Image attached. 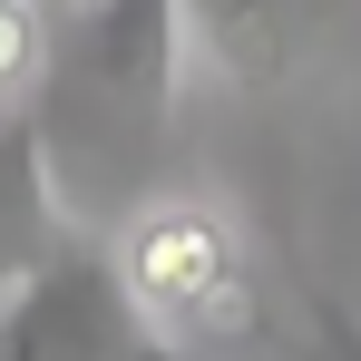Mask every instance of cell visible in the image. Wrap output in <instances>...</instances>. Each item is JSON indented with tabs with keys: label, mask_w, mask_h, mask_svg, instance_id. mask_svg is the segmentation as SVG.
<instances>
[{
	"label": "cell",
	"mask_w": 361,
	"mask_h": 361,
	"mask_svg": "<svg viewBox=\"0 0 361 361\" xmlns=\"http://www.w3.org/2000/svg\"><path fill=\"white\" fill-rule=\"evenodd\" d=\"M185 0H78L39 78V118L59 176H118L127 205L147 195L157 147L185 108Z\"/></svg>",
	"instance_id": "1"
},
{
	"label": "cell",
	"mask_w": 361,
	"mask_h": 361,
	"mask_svg": "<svg viewBox=\"0 0 361 361\" xmlns=\"http://www.w3.org/2000/svg\"><path fill=\"white\" fill-rule=\"evenodd\" d=\"M39 10H49V20H68V10H78V0H39Z\"/></svg>",
	"instance_id": "8"
},
{
	"label": "cell",
	"mask_w": 361,
	"mask_h": 361,
	"mask_svg": "<svg viewBox=\"0 0 361 361\" xmlns=\"http://www.w3.org/2000/svg\"><path fill=\"white\" fill-rule=\"evenodd\" d=\"M166 342L147 332V312L127 302L118 254L88 235H68V254L20 283L0 312V361H157Z\"/></svg>",
	"instance_id": "3"
},
{
	"label": "cell",
	"mask_w": 361,
	"mask_h": 361,
	"mask_svg": "<svg viewBox=\"0 0 361 361\" xmlns=\"http://www.w3.org/2000/svg\"><path fill=\"white\" fill-rule=\"evenodd\" d=\"M108 254H118V283L147 312V332L166 352H185V361L225 352V342H244L264 322V283H254L244 225L205 185H147L118 215Z\"/></svg>",
	"instance_id": "2"
},
{
	"label": "cell",
	"mask_w": 361,
	"mask_h": 361,
	"mask_svg": "<svg viewBox=\"0 0 361 361\" xmlns=\"http://www.w3.org/2000/svg\"><path fill=\"white\" fill-rule=\"evenodd\" d=\"M302 361H361V312L332 283H302Z\"/></svg>",
	"instance_id": "7"
},
{
	"label": "cell",
	"mask_w": 361,
	"mask_h": 361,
	"mask_svg": "<svg viewBox=\"0 0 361 361\" xmlns=\"http://www.w3.org/2000/svg\"><path fill=\"white\" fill-rule=\"evenodd\" d=\"M185 30H195V49L225 88L274 98L322 30V0H185Z\"/></svg>",
	"instance_id": "5"
},
{
	"label": "cell",
	"mask_w": 361,
	"mask_h": 361,
	"mask_svg": "<svg viewBox=\"0 0 361 361\" xmlns=\"http://www.w3.org/2000/svg\"><path fill=\"white\" fill-rule=\"evenodd\" d=\"M49 49H59V20H49L39 0H0V118L39 98V78H49Z\"/></svg>",
	"instance_id": "6"
},
{
	"label": "cell",
	"mask_w": 361,
	"mask_h": 361,
	"mask_svg": "<svg viewBox=\"0 0 361 361\" xmlns=\"http://www.w3.org/2000/svg\"><path fill=\"white\" fill-rule=\"evenodd\" d=\"M59 254H68V176H59V147H49V118L30 98L0 118V312Z\"/></svg>",
	"instance_id": "4"
}]
</instances>
